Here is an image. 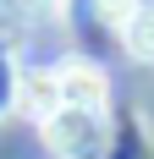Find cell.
Wrapping results in <instances>:
<instances>
[{
  "label": "cell",
  "mask_w": 154,
  "mask_h": 159,
  "mask_svg": "<svg viewBox=\"0 0 154 159\" xmlns=\"http://www.w3.org/2000/svg\"><path fill=\"white\" fill-rule=\"evenodd\" d=\"M66 0H0V22L11 28H39V22H55Z\"/></svg>",
  "instance_id": "obj_4"
},
{
  "label": "cell",
  "mask_w": 154,
  "mask_h": 159,
  "mask_svg": "<svg viewBox=\"0 0 154 159\" xmlns=\"http://www.w3.org/2000/svg\"><path fill=\"white\" fill-rule=\"evenodd\" d=\"M138 6H143V0H88V16L99 22V28H116V33H121V22L138 11Z\"/></svg>",
  "instance_id": "obj_5"
},
{
  "label": "cell",
  "mask_w": 154,
  "mask_h": 159,
  "mask_svg": "<svg viewBox=\"0 0 154 159\" xmlns=\"http://www.w3.org/2000/svg\"><path fill=\"white\" fill-rule=\"evenodd\" d=\"M50 77H55V99H61V104L105 110L110 77H105V66H99V61H88V55H66L61 66H50Z\"/></svg>",
  "instance_id": "obj_2"
},
{
  "label": "cell",
  "mask_w": 154,
  "mask_h": 159,
  "mask_svg": "<svg viewBox=\"0 0 154 159\" xmlns=\"http://www.w3.org/2000/svg\"><path fill=\"white\" fill-rule=\"evenodd\" d=\"M44 143L55 159H110V126L105 110H83V104H61L44 115Z\"/></svg>",
  "instance_id": "obj_1"
},
{
  "label": "cell",
  "mask_w": 154,
  "mask_h": 159,
  "mask_svg": "<svg viewBox=\"0 0 154 159\" xmlns=\"http://www.w3.org/2000/svg\"><path fill=\"white\" fill-rule=\"evenodd\" d=\"M17 99H22V71H17V55L0 44V115L11 110Z\"/></svg>",
  "instance_id": "obj_6"
},
{
  "label": "cell",
  "mask_w": 154,
  "mask_h": 159,
  "mask_svg": "<svg viewBox=\"0 0 154 159\" xmlns=\"http://www.w3.org/2000/svg\"><path fill=\"white\" fill-rule=\"evenodd\" d=\"M121 49H127V61H138V66H154V0H143L138 11L121 22Z\"/></svg>",
  "instance_id": "obj_3"
}]
</instances>
